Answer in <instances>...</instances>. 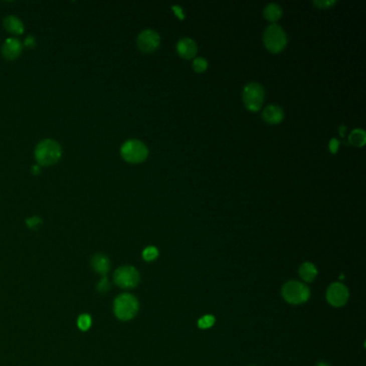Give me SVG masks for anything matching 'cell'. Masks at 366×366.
I'll return each instance as SVG.
<instances>
[{
	"instance_id": "cell-29",
	"label": "cell",
	"mask_w": 366,
	"mask_h": 366,
	"mask_svg": "<svg viewBox=\"0 0 366 366\" xmlns=\"http://www.w3.org/2000/svg\"><path fill=\"white\" fill-rule=\"evenodd\" d=\"M345 131H346V127H345V126H341V127L339 128V133L341 134V136H344Z\"/></svg>"
},
{
	"instance_id": "cell-3",
	"label": "cell",
	"mask_w": 366,
	"mask_h": 366,
	"mask_svg": "<svg viewBox=\"0 0 366 366\" xmlns=\"http://www.w3.org/2000/svg\"><path fill=\"white\" fill-rule=\"evenodd\" d=\"M281 296L291 305H301L310 297L309 288L297 280H290L281 288Z\"/></svg>"
},
{
	"instance_id": "cell-2",
	"label": "cell",
	"mask_w": 366,
	"mask_h": 366,
	"mask_svg": "<svg viewBox=\"0 0 366 366\" xmlns=\"http://www.w3.org/2000/svg\"><path fill=\"white\" fill-rule=\"evenodd\" d=\"M139 302L132 294L123 293L118 295L113 304V311L121 321H129L133 319L139 311Z\"/></svg>"
},
{
	"instance_id": "cell-28",
	"label": "cell",
	"mask_w": 366,
	"mask_h": 366,
	"mask_svg": "<svg viewBox=\"0 0 366 366\" xmlns=\"http://www.w3.org/2000/svg\"><path fill=\"white\" fill-rule=\"evenodd\" d=\"M33 173L34 174H39L40 173V167H39V165H34L33 166Z\"/></svg>"
},
{
	"instance_id": "cell-22",
	"label": "cell",
	"mask_w": 366,
	"mask_h": 366,
	"mask_svg": "<svg viewBox=\"0 0 366 366\" xmlns=\"http://www.w3.org/2000/svg\"><path fill=\"white\" fill-rule=\"evenodd\" d=\"M109 289H110V283H109V280H108V278H106V277H103V278H102V279L98 283V285H97V290H98L99 292L104 293V292H106V291H109Z\"/></svg>"
},
{
	"instance_id": "cell-20",
	"label": "cell",
	"mask_w": 366,
	"mask_h": 366,
	"mask_svg": "<svg viewBox=\"0 0 366 366\" xmlns=\"http://www.w3.org/2000/svg\"><path fill=\"white\" fill-rule=\"evenodd\" d=\"M158 255H159L158 249L156 247H154V246H148V247H146L145 249L143 250V254H142L144 260L148 261V262L149 261H154L155 259L158 257Z\"/></svg>"
},
{
	"instance_id": "cell-23",
	"label": "cell",
	"mask_w": 366,
	"mask_h": 366,
	"mask_svg": "<svg viewBox=\"0 0 366 366\" xmlns=\"http://www.w3.org/2000/svg\"><path fill=\"white\" fill-rule=\"evenodd\" d=\"M335 4H336V0H316L314 2V5L319 7L320 9H327Z\"/></svg>"
},
{
	"instance_id": "cell-10",
	"label": "cell",
	"mask_w": 366,
	"mask_h": 366,
	"mask_svg": "<svg viewBox=\"0 0 366 366\" xmlns=\"http://www.w3.org/2000/svg\"><path fill=\"white\" fill-rule=\"evenodd\" d=\"M23 52V44L19 39L9 38L7 39L2 48V53L6 59L13 60L18 58Z\"/></svg>"
},
{
	"instance_id": "cell-21",
	"label": "cell",
	"mask_w": 366,
	"mask_h": 366,
	"mask_svg": "<svg viewBox=\"0 0 366 366\" xmlns=\"http://www.w3.org/2000/svg\"><path fill=\"white\" fill-rule=\"evenodd\" d=\"M208 60L203 57H198L195 58L193 62V68L194 70L197 72H204L208 69Z\"/></svg>"
},
{
	"instance_id": "cell-17",
	"label": "cell",
	"mask_w": 366,
	"mask_h": 366,
	"mask_svg": "<svg viewBox=\"0 0 366 366\" xmlns=\"http://www.w3.org/2000/svg\"><path fill=\"white\" fill-rule=\"evenodd\" d=\"M349 142L355 147H362L366 142V133L361 128L354 129L349 134Z\"/></svg>"
},
{
	"instance_id": "cell-18",
	"label": "cell",
	"mask_w": 366,
	"mask_h": 366,
	"mask_svg": "<svg viewBox=\"0 0 366 366\" xmlns=\"http://www.w3.org/2000/svg\"><path fill=\"white\" fill-rule=\"evenodd\" d=\"M214 324H215V317L212 315L204 316V317L200 318L199 321H198V326H199L202 330L210 329V327H212Z\"/></svg>"
},
{
	"instance_id": "cell-6",
	"label": "cell",
	"mask_w": 366,
	"mask_h": 366,
	"mask_svg": "<svg viewBox=\"0 0 366 366\" xmlns=\"http://www.w3.org/2000/svg\"><path fill=\"white\" fill-rule=\"evenodd\" d=\"M243 101L249 111L257 112L260 110L264 101V89L261 84L248 83L243 90Z\"/></svg>"
},
{
	"instance_id": "cell-24",
	"label": "cell",
	"mask_w": 366,
	"mask_h": 366,
	"mask_svg": "<svg viewBox=\"0 0 366 366\" xmlns=\"http://www.w3.org/2000/svg\"><path fill=\"white\" fill-rule=\"evenodd\" d=\"M41 223H42L41 218L37 217V216L32 217V218H29V219H27V220H26V225H27L29 228H32V229L37 228L38 226L41 225Z\"/></svg>"
},
{
	"instance_id": "cell-12",
	"label": "cell",
	"mask_w": 366,
	"mask_h": 366,
	"mask_svg": "<svg viewBox=\"0 0 366 366\" xmlns=\"http://www.w3.org/2000/svg\"><path fill=\"white\" fill-rule=\"evenodd\" d=\"M178 54L185 59H192L197 54V44L190 38H182L176 45Z\"/></svg>"
},
{
	"instance_id": "cell-8",
	"label": "cell",
	"mask_w": 366,
	"mask_h": 366,
	"mask_svg": "<svg viewBox=\"0 0 366 366\" xmlns=\"http://www.w3.org/2000/svg\"><path fill=\"white\" fill-rule=\"evenodd\" d=\"M349 300L348 288L341 283L332 284L326 290V301L334 307L345 306Z\"/></svg>"
},
{
	"instance_id": "cell-16",
	"label": "cell",
	"mask_w": 366,
	"mask_h": 366,
	"mask_svg": "<svg viewBox=\"0 0 366 366\" xmlns=\"http://www.w3.org/2000/svg\"><path fill=\"white\" fill-rule=\"evenodd\" d=\"M263 14L264 18L268 21L276 22L281 18V15H283V9H281V7L277 4H269L264 8Z\"/></svg>"
},
{
	"instance_id": "cell-14",
	"label": "cell",
	"mask_w": 366,
	"mask_h": 366,
	"mask_svg": "<svg viewBox=\"0 0 366 366\" xmlns=\"http://www.w3.org/2000/svg\"><path fill=\"white\" fill-rule=\"evenodd\" d=\"M4 26L7 32L13 35H22L24 33V25H23L22 21L14 15H9L4 20Z\"/></svg>"
},
{
	"instance_id": "cell-7",
	"label": "cell",
	"mask_w": 366,
	"mask_h": 366,
	"mask_svg": "<svg viewBox=\"0 0 366 366\" xmlns=\"http://www.w3.org/2000/svg\"><path fill=\"white\" fill-rule=\"evenodd\" d=\"M113 279L121 289H133L140 283V273L134 266H120L114 272Z\"/></svg>"
},
{
	"instance_id": "cell-4",
	"label": "cell",
	"mask_w": 366,
	"mask_h": 366,
	"mask_svg": "<svg viewBox=\"0 0 366 366\" xmlns=\"http://www.w3.org/2000/svg\"><path fill=\"white\" fill-rule=\"evenodd\" d=\"M263 42L265 48L272 53H279L287 45V35L283 27L272 24L265 29L263 34Z\"/></svg>"
},
{
	"instance_id": "cell-26",
	"label": "cell",
	"mask_w": 366,
	"mask_h": 366,
	"mask_svg": "<svg viewBox=\"0 0 366 366\" xmlns=\"http://www.w3.org/2000/svg\"><path fill=\"white\" fill-rule=\"evenodd\" d=\"M25 45L27 48H34L36 47V39L33 37V36H28L26 39H25Z\"/></svg>"
},
{
	"instance_id": "cell-5",
	"label": "cell",
	"mask_w": 366,
	"mask_h": 366,
	"mask_svg": "<svg viewBox=\"0 0 366 366\" xmlns=\"http://www.w3.org/2000/svg\"><path fill=\"white\" fill-rule=\"evenodd\" d=\"M120 154L126 161L130 163H140L148 156L147 146L139 140H128L120 148Z\"/></svg>"
},
{
	"instance_id": "cell-19",
	"label": "cell",
	"mask_w": 366,
	"mask_h": 366,
	"mask_svg": "<svg viewBox=\"0 0 366 366\" xmlns=\"http://www.w3.org/2000/svg\"><path fill=\"white\" fill-rule=\"evenodd\" d=\"M78 326H79V329L83 332L89 330V327L91 326V318H90V316L87 315V314H82L78 318Z\"/></svg>"
},
{
	"instance_id": "cell-15",
	"label": "cell",
	"mask_w": 366,
	"mask_h": 366,
	"mask_svg": "<svg viewBox=\"0 0 366 366\" xmlns=\"http://www.w3.org/2000/svg\"><path fill=\"white\" fill-rule=\"evenodd\" d=\"M317 274H318L317 268L312 263L304 262L300 265L299 275L304 281H306V283H311V281H314L317 277Z\"/></svg>"
},
{
	"instance_id": "cell-1",
	"label": "cell",
	"mask_w": 366,
	"mask_h": 366,
	"mask_svg": "<svg viewBox=\"0 0 366 366\" xmlns=\"http://www.w3.org/2000/svg\"><path fill=\"white\" fill-rule=\"evenodd\" d=\"M62 157V146L55 140L47 139L38 144L35 150V158L41 165L55 164Z\"/></svg>"
},
{
	"instance_id": "cell-27",
	"label": "cell",
	"mask_w": 366,
	"mask_h": 366,
	"mask_svg": "<svg viewBox=\"0 0 366 366\" xmlns=\"http://www.w3.org/2000/svg\"><path fill=\"white\" fill-rule=\"evenodd\" d=\"M172 9L174 10L175 14H176L180 20L184 19V13H182V9H181V8L179 6H173Z\"/></svg>"
},
{
	"instance_id": "cell-11",
	"label": "cell",
	"mask_w": 366,
	"mask_h": 366,
	"mask_svg": "<svg viewBox=\"0 0 366 366\" xmlns=\"http://www.w3.org/2000/svg\"><path fill=\"white\" fill-rule=\"evenodd\" d=\"M284 110L280 108V106L276 104H270L265 106V109L262 112V118L266 121V123L275 125L279 124L281 120L284 119Z\"/></svg>"
},
{
	"instance_id": "cell-25",
	"label": "cell",
	"mask_w": 366,
	"mask_h": 366,
	"mask_svg": "<svg viewBox=\"0 0 366 366\" xmlns=\"http://www.w3.org/2000/svg\"><path fill=\"white\" fill-rule=\"evenodd\" d=\"M338 147H339L338 140L332 139L329 143V148H330V151L332 152V154H336L337 150H338Z\"/></svg>"
},
{
	"instance_id": "cell-9",
	"label": "cell",
	"mask_w": 366,
	"mask_h": 366,
	"mask_svg": "<svg viewBox=\"0 0 366 366\" xmlns=\"http://www.w3.org/2000/svg\"><path fill=\"white\" fill-rule=\"evenodd\" d=\"M136 43H138V47L142 52L152 53L159 48L160 37L155 30L145 29L138 36Z\"/></svg>"
},
{
	"instance_id": "cell-13",
	"label": "cell",
	"mask_w": 366,
	"mask_h": 366,
	"mask_svg": "<svg viewBox=\"0 0 366 366\" xmlns=\"http://www.w3.org/2000/svg\"><path fill=\"white\" fill-rule=\"evenodd\" d=\"M91 266L100 275H106L111 269L109 258L103 254H97L91 259Z\"/></svg>"
},
{
	"instance_id": "cell-30",
	"label": "cell",
	"mask_w": 366,
	"mask_h": 366,
	"mask_svg": "<svg viewBox=\"0 0 366 366\" xmlns=\"http://www.w3.org/2000/svg\"><path fill=\"white\" fill-rule=\"evenodd\" d=\"M317 366H330V365L326 364V363H323V362H320V363L317 364Z\"/></svg>"
}]
</instances>
